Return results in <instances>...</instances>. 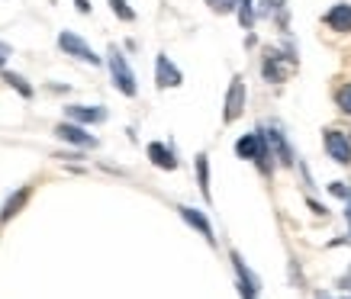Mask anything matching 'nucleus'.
<instances>
[{"instance_id":"nucleus-20","label":"nucleus","mask_w":351,"mask_h":299,"mask_svg":"<svg viewBox=\"0 0 351 299\" xmlns=\"http://www.w3.org/2000/svg\"><path fill=\"white\" fill-rule=\"evenodd\" d=\"M339 109L351 116V84H348V87H341V90H339Z\"/></svg>"},{"instance_id":"nucleus-2","label":"nucleus","mask_w":351,"mask_h":299,"mask_svg":"<svg viewBox=\"0 0 351 299\" xmlns=\"http://www.w3.org/2000/svg\"><path fill=\"white\" fill-rule=\"evenodd\" d=\"M58 45H62V52L75 55V58H81V62L100 64V58L94 55V49H90V45H87L81 36H75V32H62V36H58Z\"/></svg>"},{"instance_id":"nucleus-10","label":"nucleus","mask_w":351,"mask_h":299,"mask_svg":"<svg viewBox=\"0 0 351 299\" xmlns=\"http://www.w3.org/2000/svg\"><path fill=\"white\" fill-rule=\"evenodd\" d=\"M68 116L75 119V122H104L107 109L104 107H68Z\"/></svg>"},{"instance_id":"nucleus-15","label":"nucleus","mask_w":351,"mask_h":299,"mask_svg":"<svg viewBox=\"0 0 351 299\" xmlns=\"http://www.w3.org/2000/svg\"><path fill=\"white\" fill-rule=\"evenodd\" d=\"M267 142H271V145H274V148H277V155H280V161H284V164H290V151H287V142H284V135H280L277 129H271V132H267Z\"/></svg>"},{"instance_id":"nucleus-11","label":"nucleus","mask_w":351,"mask_h":299,"mask_svg":"<svg viewBox=\"0 0 351 299\" xmlns=\"http://www.w3.org/2000/svg\"><path fill=\"white\" fill-rule=\"evenodd\" d=\"M149 158L155 161L158 168H165V171H174V168H178V161H174V155H171V151L165 148L161 142H152V145H149Z\"/></svg>"},{"instance_id":"nucleus-22","label":"nucleus","mask_w":351,"mask_h":299,"mask_svg":"<svg viewBox=\"0 0 351 299\" xmlns=\"http://www.w3.org/2000/svg\"><path fill=\"white\" fill-rule=\"evenodd\" d=\"M332 193H335V196H348V190H345V183H332Z\"/></svg>"},{"instance_id":"nucleus-19","label":"nucleus","mask_w":351,"mask_h":299,"mask_svg":"<svg viewBox=\"0 0 351 299\" xmlns=\"http://www.w3.org/2000/svg\"><path fill=\"white\" fill-rule=\"evenodd\" d=\"M206 3H210L216 13H232L235 7H239V0H206Z\"/></svg>"},{"instance_id":"nucleus-5","label":"nucleus","mask_w":351,"mask_h":299,"mask_svg":"<svg viewBox=\"0 0 351 299\" xmlns=\"http://www.w3.org/2000/svg\"><path fill=\"white\" fill-rule=\"evenodd\" d=\"M242 109H245V81L235 75L232 84H229V96H226V122H235L242 116Z\"/></svg>"},{"instance_id":"nucleus-14","label":"nucleus","mask_w":351,"mask_h":299,"mask_svg":"<svg viewBox=\"0 0 351 299\" xmlns=\"http://www.w3.org/2000/svg\"><path fill=\"white\" fill-rule=\"evenodd\" d=\"M197 177H200L203 196L210 200V164H206V155H197Z\"/></svg>"},{"instance_id":"nucleus-6","label":"nucleus","mask_w":351,"mask_h":299,"mask_svg":"<svg viewBox=\"0 0 351 299\" xmlns=\"http://www.w3.org/2000/svg\"><path fill=\"white\" fill-rule=\"evenodd\" d=\"M55 135L62 142H71V145H81V148H94L97 139L94 135H87L81 126H75V122H62V126L55 129Z\"/></svg>"},{"instance_id":"nucleus-4","label":"nucleus","mask_w":351,"mask_h":299,"mask_svg":"<svg viewBox=\"0 0 351 299\" xmlns=\"http://www.w3.org/2000/svg\"><path fill=\"white\" fill-rule=\"evenodd\" d=\"M326 151L332 155V161L351 164V142L345 132H339V129H329V132H326Z\"/></svg>"},{"instance_id":"nucleus-12","label":"nucleus","mask_w":351,"mask_h":299,"mask_svg":"<svg viewBox=\"0 0 351 299\" xmlns=\"http://www.w3.org/2000/svg\"><path fill=\"white\" fill-rule=\"evenodd\" d=\"M29 200V187H23V190H16V196H10L7 203H3V213H0V222H10L13 216L23 209V203Z\"/></svg>"},{"instance_id":"nucleus-8","label":"nucleus","mask_w":351,"mask_h":299,"mask_svg":"<svg viewBox=\"0 0 351 299\" xmlns=\"http://www.w3.org/2000/svg\"><path fill=\"white\" fill-rule=\"evenodd\" d=\"M178 213L184 216V222H187V225H193V229H197V232H200V235L206 238L210 245H213V225H210V219H206V216H203L200 209H191V206H181Z\"/></svg>"},{"instance_id":"nucleus-16","label":"nucleus","mask_w":351,"mask_h":299,"mask_svg":"<svg viewBox=\"0 0 351 299\" xmlns=\"http://www.w3.org/2000/svg\"><path fill=\"white\" fill-rule=\"evenodd\" d=\"M242 7H239V23H242L245 29H252V23H255V13H252V0H239Z\"/></svg>"},{"instance_id":"nucleus-7","label":"nucleus","mask_w":351,"mask_h":299,"mask_svg":"<svg viewBox=\"0 0 351 299\" xmlns=\"http://www.w3.org/2000/svg\"><path fill=\"white\" fill-rule=\"evenodd\" d=\"M155 81H158V87H178L184 81L181 71L174 68V62H171L168 55H158V62H155Z\"/></svg>"},{"instance_id":"nucleus-25","label":"nucleus","mask_w":351,"mask_h":299,"mask_svg":"<svg viewBox=\"0 0 351 299\" xmlns=\"http://www.w3.org/2000/svg\"><path fill=\"white\" fill-rule=\"evenodd\" d=\"M345 200H348V222H351V190H348V196H345Z\"/></svg>"},{"instance_id":"nucleus-23","label":"nucleus","mask_w":351,"mask_h":299,"mask_svg":"<svg viewBox=\"0 0 351 299\" xmlns=\"http://www.w3.org/2000/svg\"><path fill=\"white\" fill-rule=\"evenodd\" d=\"M75 3H77V10L81 13H90V3H87V0H75Z\"/></svg>"},{"instance_id":"nucleus-24","label":"nucleus","mask_w":351,"mask_h":299,"mask_svg":"<svg viewBox=\"0 0 351 299\" xmlns=\"http://www.w3.org/2000/svg\"><path fill=\"white\" fill-rule=\"evenodd\" d=\"M267 3H271L277 13H284V0H267Z\"/></svg>"},{"instance_id":"nucleus-9","label":"nucleus","mask_w":351,"mask_h":299,"mask_svg":"<svg viewBox=\"0 0 351 299\" xmlns=\"http://www.w3.org/2000/svg\"><path fill=\"white\" fill-rule=\"evenodd\" d=\"M326 23H329L335 32H351V7L348 3H339L326 13Z\"/></svg>"},{"instance_id":"nucleus-21","label":"nucleus","mask_w":351,"mask_h":299,"mask_svg":"<svg viewBox=\"0 0 351 299\" xmlns=\"http://www.w3.org/2000/svg\"><path fill=\"white\" fill-rule=\"evenodd\" d=\"M7 58H10V45L0 42V68H3V62H7Z\"/></svg>"},{"instance_id":"nucleus-18","label":"nucleus","mask_w":351,"mask_h":299,"mask_svg":"<svg viewBox=\"0 0 351 299\" xmlns=\"http://www.w3.org/2000/svg\"><path fill=\"white\" fill-rule=\"evenodd\" d=\"M3 81H7V84H13V87H16V90H20L23 96H32V87L26 84V81H23L20 75H3Z\"/></svg>"},{"instance_id":"nucleus-17","label":"nucleus","mask_w":351,"mask_h":299,"mask_svg":"<svg viewBox=\"0 0 351 299\" xmlns=\"http://www.w3.org/2000/svg\"><path fill=\"white\" fill-rule=\"evenodd\" d=\"M110 7H113V13H117L119 20H136V13L129 10L126 0H110Z\"/></svg>"},{"instance_id":"nucleus-13","label":"nucleus","mask_w":351,"mask_h":299,"mask_svg":"<svg viewBox=\"0 0 351 299\" xmlns=\"http://www.w3.org/2000/svg\"><path fill=\"white\" fill-rule=\"evenodd\" d=\"M287 71L290 68H280V55H267V62H265V77L267 81H280Z\"/></svg>"},{"instance_id":"nucleus-1","label":"nucleus","mask_w":351,"mask_h":299,"mask_svg":"<svg viewBox=\"0 0 351 299\" xmlns=\"http://www.w3.org/2000/svg\"><path fill=\"white\" fill-rule=\"evenodd\" d=\"M110 75H113V84L123 90L126 96H136V75H132V68H129L126 55L119 52L117 45L110 49Z\"/></svg>"},{"instance_id":"nucleus-26","label":"nucleus","mask_w":351,"mask_h":299,"mask_svg":"<svg viewBox=\"0 0 351 299\" xmlns=\"http://www.w3.org/2000/svg\"><path fill=\"white\" fill-rule=\"evenodd\" d=\"M319 299H332V296H319Z\"/></svg>"},{"instance_id":"nucleus-3","label":"nucleus","mask_w":351,"mask_h":299,"mask_svg":"<svg viewBox=\"0 0 351 299\" xmlns=\"http://www.w3.org/2000/svg\"><path fill=\"white\" fill-rule=\"evenodd\" d=\"M235 155L245 161H265L267 148H265V135L261 132H252V135H242L235 142Z\"/></svg>"}]
</instances>
